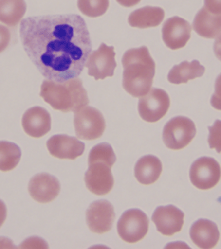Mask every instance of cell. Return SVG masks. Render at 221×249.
<instances>
[{
  "label": "cell",
  "instance_id": "cell-1",
  "mask_svg": "<svg viewBox=\"0 0 221 249\" xmlns=\"http://www.w3.org/2000/svg\"><path fill=\"white\" fill-rule=\"evenodd\" d=\"M29 59L47 80L79 77L92 52L90 32L80 15H44L23 19L19 29Z\"/></svg>",
  "mask_w": 221,
  "mask_h": 249
},
{
  "label": "cell",
  "instance_id": "cell-2",
  "mask_svg": "<svg viewBox=\"0 0 221 249\" xmlns=\"http://www.w3.org/2000/svg\"><path fill=\"white\" fill-rule=\"evenodd\" d=\"M123 87L133 97H142L152 88L156 63L146 46L131 48L122 58Z\"/></svg>",
  "mask_w": 221,
  "mask_h": 249
},
{
  "label": "cell",
  "instance_id": "cell-3",
  "mask_svg": "<svg viewBox=\"0 0 221 249\" xmlns=\"http://www.w3.org/2000/svg\"><path fill=\"white\" fill-rule=\"evenodd\" d=\"M40 95L53 109L63 113L76 112L90 103L87 91L78 77L64 82L45 80Z\"/></svg>",
  "mask_w": 221,
  "mask_h": 249
},
{
  "label": "cell",
  "instance_id": "cell-4",
  "mask_svg": "<svg viewBox=\"0 0 221 249\" xmlns=\"http://www.w3.org/2000/svg\"><path fill=\"white\" fill-rule=\"evenodd\" d=\"M115 161L116 156L109 143H100L90 150L85 182L91 193L96 196H105L110 193L115 183L111 167Z\"/></svg>",
  "mask_w": 221,
  "mask_h": 249
},
{
  "label": "cell",
  "instance_id": "cell-5",
  "mask_svg": "<svg viewBox=\"0 0 221 249\" xmlns=\"http://www.w3.org/2000/svg\"><path fill=\"white\" fill-rule=\"evenodd\" d=\"M195 124L186 117L177 116L170 119L163 129V142L171 150H181L190 144L196 136Z\"/></svg>",
  "mask_w": 221,
  "mask_h": 249
},
{
  "label": "cell",
  "instance_id": "cell-6",
  "mask_svg": "<svg viewBox=\"0 0 221 249\" xmlns=\"http://www.w3.org/2000/svg\"><path fill=\"white\" fill-rule=\"evenodd\" d=\"M149 220L145 212L138 208L126 211L117 222V231L120 238L128 243H136L146 237Z\"/></svg>",
  "mask_w": 221,
  "mask_h": 249
},
{
  "label": "cell",
  "instance_id": "cell-7",
  "mask_svg": "<svg viewBox=\"0 0 221 249\" xmlns=\"http://www.w3.org/2000/svg\"><path fill=\"white\" fill-rule=\"evenodd\" d=\"M75 133L79 139L92 141L98 139L105 132V118L100 110L86 106L76 111L74 119Z\"/></svg>",
  "mask_w": 221,
  "mask_h": 249
},
{
  "label": "cell",
  "instance_id": "cell-8",
  "mask_svg": "<svg viewBox=\"0 0 221 249\" xmlns=\"http://www.w3.org/2000/svg\"><path fill=\"white\" fill-rule=\"evenodd\" d=\"M170 97L165 90L153 88L148 93L140 98L138 113L148 123H156L166 115L170 107Z\"/></svg>",
  "mask_w": 221,
  "mask_h": 249
},
{
  "label": "cell",
  "instance_id": "cell-9",
  "mask_svg": "<svg viewBox=\"0 0 221 249\" xmlns=\"http://www.w3.org/2000/svg\"><path fill=\"white\" fill-rule=\"evenodd\" d=\"M221 178V166L212 157H200L190 166V181L194 186L201 190L213 189L219 183Z\"/></svg>",
  "mask_w": 221,
  "mask_h": 249
},
{
  "label": "cell",
  "instance_id": "cell-10",
  "mask_svg": "<svg viewBox=\"0 0 221 249\" xmlns=\"http://www.w3.org/2000/svg\"><path fill=\"white\" fill-rule=\"evenodd\" d=\"M116 66L114 47L104 43L100 44L97 50L91 52L86 63L88 74L93 77L96 81L112 77Z\"/></svg>",
  "mask_w": 221,
  "mask_h": 249
},
{
  "label": "cell",
  "instance_id": "cell-11",
  "mask_svg": "<svg viewBox=\"0 0 221 249\" xmlns=\"http://www.w3.org/2000/svg\"><path fill=\"white\" fill-rule=\"evenodd\" d=\"M115 209L110 202L100 199L92 202L86 211V223L90 231L102 234L109 232L115 222Z\"/></svg>",
  "mask_w": 221,
  "mask_h": 249
},
{
  "label": "cell",
  "instance_id": "cell-12",
  "mask_svg": "<svg viewBox=\"0 0 221 249\" xmlns=\"http://www.w3.org/2000/svg\"><path fill=\"white\" fill-rule=\"evenodd\" d=\"M184 212L175 206H160L153 212L152 221L159 232L170 237L181 231L184 227Z\"/></svg>",
  "mask_w": 221,
  "mask_h": 249
},
{
  "label": "cell",
  "instance_id": "cell-13",
  "mask_svg": "<svg viewBox=\"0 0 221 249\" xmlns=\"http://www.w3.org/2000/svg\"><path fill=\"white\" fill-rule=\"evenodd\" d=\"M192 27L185 19L175 16L164 23L162 39L167 48L178 50L186 45L191 36Z\"/></svg>",
  "mask_w": 221,
  "mask_h": 249
},
{
  "label": "cell",
  "instance_id": "cell-14",
  "mask_svg": "<svg viewBox=\"0 0 221 249\" xmlns=\"http://www.w3.org/2000/svg\"><path fill=\"white\" fill-rule=\"evenodd\" d=\"M60 183L53 175L40 173L33 177L29 183V192L36 201L47 204L53 201L60 193Z\"/></svg>",
  "mask_w": 221,
  "mask_h": 249
},
{
  "label": "cell",
  "instance_id": "cell-15",
  "mask_svg": "<svg viewBox=\"0 0 221 249\" xmlns=\"http://www.w3.org/2000/svg\"><path fill=\"white\" fill-rule=\"evenodd\" d=\"M47 147L49 153L55 158L74 160L83 155L85 143L76 137L58 134L48 140Z\"/></svg>",
  "mask_w": 221,
  "mask_h": 249
},
{
  "label": "cell",
  "instance_id": "cell-16",
  "mask_svg": "<svg viewBox=\"0 0 221 249\" xmlns=\"http://www.w3.org/2000/svg\"><path fill=\"white\" fill-rule=\"evenodd\" d=\"M21 123L26 134L34 138H40L51 130L52 119L46 109L37 106L25 111Z\"/></svg>",
  "mask_w": 221,
  "mask_h": 249
},
{
  "label": "cell",
  "instance_id": "cell-17",
  "mask_svg": "<svg viewBox=\"0 0 221 249\" xmlns=\"http://www.w3.org/2000/svg\"><path fill=\"white\" fill-rule=\"evenodd\" d=\"M190 236L198 248L209 249L215 247L218 243L220 232L215 222L201 218L190 227Z\"/></svg>",
  "mask_w": 221,
  "mask_h": 249
},
{
  "label": "cell",
  "instance_id": "cell-18",
  "mask_svg": "<svg viewBox=\"0 0 221 249\" xmlns=\"http://www.w3.org/2000/svg\"><path fill=\"white\" fill-rule=\"evenodd\" d=\"M193 29L202 37L214 39L221 34V15L213 14L203 6L194 18Z\"/></svg>",
  "mask_w": 221,
  "mask_h": 249
},
{
  "label": "cell",
  "instance_id": "cell-19",
  "mask_svg": "<svg viewBox=\"0 0 221 249\" xmlns=\"http://www.w3.org/2000/svg\"><path fill=\"white\" fill-rule=\"evenodd\" d=\"M162 172V163L157 156L147 155L138 160L134 166V176L142 185H151L158 180Z\"/></svg>",
  "mask_w": 221,
  "mask_h": 249
},
{
  "label": "cell",
  "instance_id": "cell-20",
  "mask_svg": "<svg viewBox=\"0 0 221 249\" xmlns=\"http://www.w3.org/2000/svg\"><path fill=\"white\" fill-rule=\"evenodd\" d=\"M163 9L158 6H145L138 9L129 15L128 23L132 27L138 29L157 27L165 18Z\"/></svg>",
  "mask_w": 221,
  "mask_h": 249
},
{
  "label": "cell",
  "instance_id": "cell-21",
  "mask_svg": "<svg viewBox=\"0 0 221 249\" xmlns=\"http://www.w3.org/2000/svg\"><path fill=\"white\" fill-rule=\"evenodd\" d=\"M204 71L205 68L198 60L190 62L184 61L180 64L174 66L169 71L167 80L170 83L175 85L187 83L190 80L203 77Z\"/></svg>",
  "mask_w": 221,
  "mask_h": 249
},
{
  "label": "cell",
  "instance_id": "cell-22",
  "mask_svg": "<svg viewBox=\"0 0 221 249\" xmlns=\"http://www.w3.org/2000/svg\"><path fill=\"white\" fill-rule=\"evenodd\" d=\"M25 0H0V22L15 27L26 12Z\"/></svg>",
  "mask_w": 221,
  "mask_h": 249
},
{
  "label": "cell",
  "instance_id": "cell-23",
  "mask_svg": "<svg viewBox=\"0 0 221 249\" xmlns=\"http://www.w3.org/2000/svg\"><path fill=\"white\" fill-rule=\"evenodd\" d=\"M21 157V148L9 142H0V170L11 171L18 166Z\"/></svg>",
  "mask_w": 221,
  "mask_h": 249
},
{
  "label": "cell",
  "instance_id": "cell-24",
  "mask_svg": "<svg viewBox=\"0 0 221 249\" xmlns=\"http://www.w3.org/2000/svg\"><path fill=\"white\" fill-rule=\"evenodd\" d=\"M77 7L88 17H100L108 11L109 0H77Z\"/></svg>",
  "mask_w": 221,
  "mask_h": 249
},
{
  "label": "cell",
  "instance_id": "cell-25",
  "mask_svg": "<svg viewBox=\"0 0 221 249\" xmlns=\"http://www.w3.org/2000/svg\"><path fill=\"white\" fill-rule=\"evenodd\" d=\"M208 143L211 149H216L217 153L221 152V120L217 119L212 126L208 127Z\"/></svg>",
  "mask_w": 221,
  "mask_h": 249
},
{
  "label": "cell",
  "instance_id": "cell-26",
  "mask_svg": "<svg viewBox=\"0 0 221 249\" xmlns=\"http://www.w3.org/2000/svg\"><path fill=\"white\" fill-rule=\"evenodd\" d=\"M210 104L216 110H221V73L215 81V91L211 97Z\"/></svg>",
  "mask_w": 221,
  "mask_h": 249
},
{
  "label": "cell",
  "instance_id": "cell-27",
  "mask_svg": "<svg viewBox=\"0 0 221 249\" xmlns=\"http://www.w3.org/2000/svg\"><path fill=\"white\" fill-rule=\"evenodd\" d=\"M11 32L7 28L0 25V53L4 52L11 42Z\"/></svg>",
  "mask_w": 221,
  "mask_h": 249
},
{
  "label": "cell",
  "instance_id": "cell-28",
  "mask_svg": "<svg viewBox=\"0 0 221 249\" xmlns=\"http://www.w3.org/2000/svg\"><path fill=\"white\" fill-rule=\"evenodd\" d=\"M204 6L213 14L221 15V0H204Z\"/></svg>",
  "mask_w": 221,
  "mask_h": 249
},
{
  "label": "cell",
  "instance_id": "cell-29",
  "mask_svg": "<svg viewBox=\"0 0 221 249\" xmlns=\"http://www.w3.org/2000/svg\"><path fill=\"white\" fill-rule=\"evenodd\" d=\"M43 239L38 238V237H31L27 239L23 244H21L20 248H35L34 245H37L39 248H44L40 246V242H42Z\"/></svg>",
  "mask_w": 221,
  "mask_h": 249
},
{
  "label": "cell",
  "instance_id": "cell-30",
  "mask_svg": "<svg viewBox=\"0 0 221 249\" xmlns=\"http://www.w3.org/2000/svg\"><path fill=\"white\" fill-rule=\"evenodd\" d=\"M213 52H214L216 57L221 62V35H220L214 42Z\"/></svg>",
  "mask_w": 221,
  "mask_h": 249
},
{
  "label": "cell",
  "instance_id": "cell-31",
  "mask_svg": "<svg viewBox=\"0 0 221 249\" xmlns=\"http://www.w3.org/2000/svg\"><path fill=\"white\" fill-rule=\"evenodd\" d=\"M7 216V209L4 202L0 199V227H2Z\"/></svg>",
  "mask_w": 221,
  "mask_h": 249
},
{
  "label": "cell",
  "instance_id": "cell-32",
  "mask_svg": "<svg viewBox=\"0 0 221 249\" xmlns=\"http://www.w3.org/2000/svg\"><path fill=\"white\" fill-rule=\"evenodd\" d=\"M116 1L119 4L125 7H132L138 5L141 2V0H116Z\"/></svg>",
  "mask_w": 221,
  "mask_h": 249
}]
</instances>
